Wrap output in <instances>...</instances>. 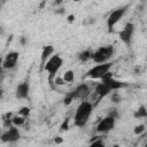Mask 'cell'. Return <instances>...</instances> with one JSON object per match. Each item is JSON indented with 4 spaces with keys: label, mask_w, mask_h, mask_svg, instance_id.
<instances>
[{
    "label": "cell",
    "mask_w": 147,
    "mask_h": 147,
    "mask_svg": "<svg viewBox=\"0 0 147 147\" xmlns=\"http://www.w3.org/2000/svg\"><path fill=\"white\" fill-rule=\"evenodd\" d=\"M92 110H93L92 102L82 101L76 109V114L74 117V124L78 127H84L88 122V118L92 114Z\"/></svg>",
    "instance_id": "obj_1"
},
{
    "label": "cell",
    "mask_w": 147,
    "mask_h": 147,
    "mask_svg": "<svg viewBox=\"0 0 147 147\" xmlns=\"http://www.w3.org/2000/svg\"><path fill=\"white\" fill-rule=\"evenodd\" d=\"M63 64V59L59 55V54H55L53 55L52 57L48 59V61L45 63L44 65V70L48 72V82L49 83H53L54 79H55V75L59 72V70L61 69Z\"/></svg>",
    "instance_id": "obj_2"
},
{
    "label": "cell",
    "mask_w": 147,
    "mask_h": 147,
    "mask_svg": "<svg viewBox=\"0 0 147 147\" xmlns=\"http://www.w3.org/2000/svg\"><path fill=\"white\" fill-rule=\"evenodd\" d=\"M114 54V47L111 45H108V46H103V47H100L98 48L93 55H92V60L98 63V64H101V63H107V61L113 56Z\"/></svg>",
    "instance_id": "obj_3"
},
{
    "label": "cell",
    "mask_w": 147,
    "mask_h": 147,
    "mask_svg": "<svg viewBox=\"0 0 147 147\" xmlns=\"http://www.w3.org/2000/svg\"><path fill=\"white\" fill-rule=\"evenodd\" d=\"M113 63L111 62H107V63H101V64H96L95 67H93L92 69H90L86 74V76L88 78L92 79H101L106 74H108L110 71Z\"/></svg>",
    "instance_id": "obj_4"
},
{
    "label": "cell",
    "mask_w": 147,
    "mask_h": 147,
    "mask_svg": "<svg viewBox=\"0 0 147 147\" xmlns=\"http://www.w3.org/2000/svg\"><path fill=\"white\" fill-rule=\"evenodd\" d=\"M126 9H127V6H124V7H119L115 10H113L108 18H107V28H108V32H113L114 31V26L116 25V23H118L122 17L124 16V14L126 13Z\"/></svg>",
    "instance_id": "obj_5"
},
{
    "label": "cell",
    "mask_w": 147,
    "mask_h": 147,
    "mask_svg": "<svg viewBox=\"0 0 147 147\" xmlns=\"http://www.w3.org/2000/svg\"><path fill=\"white\" fill-rule=\"evenodd\" d=\"M101 82L105 83V84L111 90V92H113V91H117V90H119V88H123V87H126V86H127L126 83L114 78V76H113V74H111L110 71H109L108 74H106V75L101 78Z\"/></svg>",
    "instance_id": "obj_6"
},
{
    "label": "cell",
    "mask_w": 147,
    "mask_h": 147,
    "mask_svg": "<svg viewBox=\"0 0 147 147\" xmlns=\"http://www.w3.org/2000/svg\"><path fill=\"white\" fill-rule=\"evenodd\" d=\"M21 138V133L17 129V126H9L2 134H1V140L2 142H16Z\"/></svg>",
    "instance_id": "obj_7"
},
{
    "label": "cell",
    "mask_w": 147,
    "mask_h": 147,
    "mask_svg": "<svg viewBox=\"0 0 147 147\" xmlns=\"http://www.w3.org/2000/svg\"><path fill=\"white\" fill-rule=\"evenodd\" d=\"M115 122H116L115 118H113V117L107 115L96 125V132H99V133H107V132L111 131L115 127Z\"/></svg>",
    "instance_id": "obj_8"
},
{
    "label": "cell",
    "mask_w": 147,
    "mask_h": 147,
    "mask_svg": "<svg viewBox=\"0 0 147 147\" xmlns=\"http://www.w3.org/2000/svg\"><path fill=\"white\" fill-rule=\"evenodd\" d=\"M90 93H91V90H90L88 85L85 84V83H83V84L78 85L72 92L68 93V95H70L74 100L75 99H82V100H84V99H86L90 95Z\"/></svg>",
    "instance_id": "obj_9"
},
{
    "label": "cell",
    "mask_w": 147,
    "mask_h": 147,
    "mask_svg": "<svg viewBox=\"0 0 147 147\" xmlns=\"http://www.w3.org/2000/svg\"><path fill=\"white\" fill-rule=\"evenodd\" d=\"M133 32H134V24L131 23V22H127L123 30L119 32V38L125 44V45H130L131 44V40H132V37H133Z\"/></svg>",
    "instance_id": "obj_10"
},
{
    "label": "cell",
    "mask_w": 147,
    "mask_h": 147,
    "mask_svg": "<svg viewBox=\"0 0 147 147\" xmlns=\"http://www.w3.org/2000/svg\"><path fill=\"white\" fill-rule=\"evenodd\" d=\"M18 55H20L18 52H15V51L9 52L6 55L5 60H3L2 67L5 69H13V68H15L16 67V63H17V60H18Z\"/></svg>",
    "instance_id": "obj_11"
},
{
    "label": "cell",
    "mask_w": 147,
    "mask_h": 147,
    "mask_svg": "<svg viewBox=\"0 0 147 147\" xmlns=\"http://www.w3.org/2000/svg\"><path fill=\"white\" fill-rule=\"evenodd\" d=\"M29 92H30V85H29V82L25 80L17 85L15 94L17 99H25L29 96Z\"/></svg>",
    "instance_id": "obj_12"
},
{
    "label": "cell",
    "mask_w": 147,
    "mask_h": 147,
    "mask_svg": "<svg viewBox=\"0 0 147 147\" xmlns=\"http://www.w3.org/2000/svg\"><path fill=\"white\" fill-rule=\"evenodd\" d=\"M111 92V90L105 84V83H99L95 85V88H94V94L98 96V100L100 101L101 99H103L106 95H108L109 93Z\"/></svg>",
    "instance_id": "obj_13"
},
{
    "label": "cell",
    "mask_w": 147,
    "mask_h": 147,
    "mask_svg": "<svg viewBox=\"0 0 147 147\" xmlns=\"http://www.w3.org/2000/svg\"><path fill=\"white\" fill-rule=\"evenodd\" d=\"M53 52H54V47L52 45H46V46L42 47V52H41V64H42V68H44L45 63L48 61V59L53 56Z\"/></svg>",
    "instance_id": "obj_14"
},
{
    "label": "cell",
    "mask_w": 147,
    "mask_h": 147,
    "mask_svg": "<svg viewBox=\"0 0 147 147\" xmlns=\"http://www.w3.org/2000/svg\"><path fill=\"white\" fill-rule=\"evenodd\" d=\"M133 117H134V118H138V119L147 117V108H146L145 106H140V107L134 111Z\"/></svg>",
    "instance_id": "obj_15"
},
{
    "label": "cell",
    "mask_w": 147,
    "mask_h": 147,
    "mask_svg": "<svg viewBox=\"0 0 147 147\" xmlns=\"http://www.w3.org/2000/svg\"><path fill=\"white\" fill-rule=\"evenodd\" d=\"M92 55H93V53H92L90 49H86V51H83V52H80V53L78 54V59H79L82 62H86V61H88L90 59H92Z\"/></svg>",
    "instance_id": "obj_16"
},
{
    "label": "cell",
    "mask_w": 147,
    "mask_h": 147,
    "mask_svg": "<svg viewBox=\"0 0 147 147\" xmlns=\"http://www.w3.org/2000/svg\"><path fill=\"white\" fill-rule=\"evenodd\" d=\"M24 123H25V117H23V116L17 115V116H15V117L11 118V124H13L14 126H21V125H23Z\"/></svg>",
    "instance_id": "obj_17"
},
{
    "label": "cell",
    "mask_w": 147,
    "mask_h": 147,
    "mask_svg": "<svg viewBox=\"0 0 147 147\" xmlns=\"http://www.w3.org/2000/svg\"><path fill=\"white\" fill-rule=\"evenodd\" d=\"M62 77H63V79H64L65 83H71L75 79V72L72 70H67Z\"/></svg>",
    "instance_id": "obj_18"
},
{
    "label": "cell",
    "mask_w": 147,
    "mask_h": 147,
    "mask_svg": "<svg viewBox=\"0 0 147 147\" xmlns=\"http://www.w3.org/2000/svg\"><path fill=\"white\" fill-rule=\"evenodd\" d=\"M110 100H111L113 103H119L122 101V98L117 92H113L111 95H110Z\"/></svg>",
    "instance_id": "obj_19"
},
{
    "label": "cell",
    "mask_w": 147,
    "mask_h": 147,
    "mask_svg": "<svg viewBox=\"0 0 147 147\" xmlns=\"http://www.w3.org/2000/svg\"><path fill=\"white\" fill-rule=\"evenodd\" d=\"M29 114H30V108H29V107H22V108L18 110V115H20V116L26 117Z\"/></svg>",
    "instance_id": "obj_20"
},
{
    "label": "cell",
    "mask_w": 147,
    "mask_h": 147,
    "mask_svg": "<svg viewBox=\"0 0 147 147\" xmlns=\"http://www.w3.org/2000/svg\"><path fill=\"white\" fill-rule=\"evenodd\" d=\"M133 132H134V134H141V133H144L145 132V125L144 124H139V125H137L136 127H134V130H133Z\"/></svg>",
    "instance_id": "obj_21"
},
{
    "label": "cell",
    "mask_w": 147,
    "mask_h": 147,
    "mask_svg": "<svg viewBox=\"0 0 147 147\" xmlns=\"http://www.w3.org/2000/svg\"><path fill=\"white\" fill-rule=\"evenodd\" d=\"M88 147H105V142H103L101 139H96V140H94Z\"/></svg>",
    "instance_id": "obj_22"
},
{
    "label": "cell",
    "mask_w": 147,
    "mask_h": 147,
    "mask_svg": "<svg viewBox=\"0 0 147 147\" xmlns=\"http://www.w3.org/2000/svg\"><path fill=\"white\" fill-rule=\"evenodd\" d=\"M108 116H110V117H113V118H115V119H117V118L119 117V114H118V110H117V109H115V108H113V109H110V110L108 111Z\"/></svg>",
    "instance_id": "obj_23"
},
{
    "label": "cell",
    "mask_w": 147,
    "mask_h": 147,
    "mask_svg": "<svg viewBox=\"0 0 147 147\" xmlns=\"http://www.w3.org/2000/svg\"><path fill=\"white\" fill-rule=\"evenodd\" d=\"M69 121H70L69 118H65V119H64V122H63L62 125H61V130H62V131H67V130L69 129Z\"/></svg>",
    "instance_id": "obj_24"
},
{
    "label": "cell",
    "mask_w": 147,
    "mask_h": 147,
    "mask_svg": "<svg viewBox=\"0 0 147 147\" xmlns=\"http://www.w3.org/2000/svg\"><path fill=\"white\" fill-rule=\"evenodd\" d=\"M54 83H55V85H64V79H63V77H55Z\"/></svg>",
    "instance_id": "obj_25"
},
{
    "label": "cell",
    "mask_w": 147,
    "mask_h": 147,
    "mask_svg": "<svg viewBox=\"0 0 147 147\" xmlns=\"http://www.w3.org/2000/svg\"><path fill=\"white\" fill-rule=\"evenodd\" d=\"M72 101H74V99H72V98H71L70 95H68V94L65 95V98H64V100H63L64 105H67V106H69V105H70V103H71Z\"/></svg>",
    "instance_id": "obj_26"
},
{
    "label": "cell",
    "mask_w": 147,
    "mask_h": 147,
    "mask_svg": "<svg viewBox=\"0 0 147 147\" xmlns=\"http://www.w3.org/2000/svg\"><path fill=\"white\" fill-rule=\"evenodd\" d=\"M74 21H75V15H72V14L69 15V16H68V22H69V23H72Z\"/></svg>",
    "instance_id": "obj_27"
},
{
    "label": "cell",
    "mask_w": 147,
    "mask_h": 147,
    "mask_svg": "<svg viewBox=\"0 0 147 147\" xmlns=\"http://www.w3.org/2000/svg\"><path fill=\"white\" fill-rule=\"evenodd\" d=\"M54 141H55V144H61V142H63V139L61 137H56L54 139Z\"/></svg>",
    "instance_id": "obj_28"
},
{
    "label": "cell",
    "mask_w": 147,
    "mask_h": 147,
    "mask_svg": "<svg viewBox=\"0 0 147 147\" xmlns=\"http://www.w3.org/2000/svg\"><path fill=\"white\" fill-rule=\"evenodd\" d=\"M20 42H21V45H25V44H26V39H25L24 37H21V39H20Z\"/></svg>",
    "instance_id": "obj_29"
}]
</instances>
